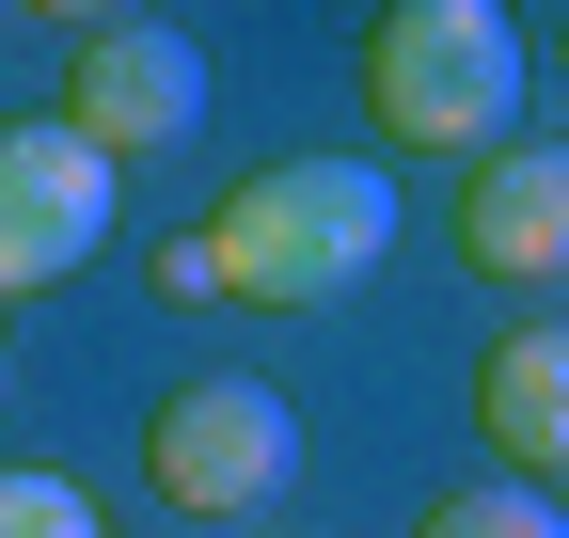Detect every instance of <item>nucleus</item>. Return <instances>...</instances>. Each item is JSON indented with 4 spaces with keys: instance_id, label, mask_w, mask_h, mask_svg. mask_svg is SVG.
I'll use <instances>...</instances> for the list:
<instances>
[{
    "instance_id": "obj_1",
    "label": "nucleus",
    "mask_w": 569,
    "mask_h": 538,
    "mask_svg": "<svg viewBox=\"0 0 569 538\" xmlns=\"http://www.w3.org/2000/svg\"><path fill=\"white\" fill-rule=\"evenodd\" d=\"M396 175L380 159H269L238 175L222 207H206V238H222V301H269V317H301V301H348L365 269L396 253Z\"/></svg>"
},
{
    "instance_id": "obj_2",
    "label": "nucleus",
    "mask_w": 569,
    "mask_h": 538,
    "mask_svg": "<svg viewBox=\"0 0 569 538\" xmlns=\"http://www.w3.org/2000/svg\"><path fill=\"white\" fill-rule=\"evenodd\" d=\"M507 96H522V32L507 0H396L365 32V111L411 159H507Z\"/></svg>"
},
{
    "instance_id": "obj_3",
    "label": "nucleus",
    "mask_w": 569,
    "mask_h": 538,
    "mask_svg": "<svg viewBox=\"0 0 569 538\" xmlns=\"http://www.w3.org/2000/svg\"><path fill=\"white\" fill-rule=\"evenodd\" d=\"M142 476H159V507H190V522H238V507H269L284 476H301V412H284L269 380H174L159 428H142Z\"/></svg>"
},
{
    "instance_id": "obj_4",
    "label": "nucleus",
    "mask_w": 569,
    "mask_h": 538,
    "mask_svg": "<svg viewBox=\"0 0 569 538\" xmlns=\"http://www.w3.org/2000/svg\"><path fill=\"white\" fill-rule=\"evenodd\" d=\"M63 127L80 143H190L206 127V48L174 17H80V48H63Z\"/></svg>"
},
{
    "instance_id": "obj_5",
    "label": "nucleus",
    "mask_w": 569,
    "mask_h": 538,
    "mask_svg": "<svg viewBox=\"0 0 569 538\" xmlns=\"http://www.w3.org/2000/svg\"><path fill=\"white\" fill-rule=\"evenodd\" d=\"M111 238V143H80L63 111H32L17 143H0V286H63V269H96Z\"/></svg>"
},
{
    "instance_id": "obj_6",
    "label": "nucleus",
    "mask_w": 569,
    "mask_h": 538,
    "mask_svg": "<svg viewBox=\"0 0 569 538\" xmlns=\"http://www.w3.org/2000/svg\"><path fill=\"white\" fill-rule=\"evenodd\" d=\"M459 253L490 286H569V143H507L459 190Z\"/></svg>"
},
{
    "instance_id": "obj_7",
    "label": "nucleus",
    "mask_w": 569,
    "mask_h": 538,
    "mask_svg": "<svg viewBox=\"0 0 569 538\" xmlns=\"http://www.w3.org/2000/svg\"><path fill=\"white\" fill-rule=\"evenodd\" d=\"M475 428H490V459H507L522 491L569 476V317H522L507 349L475 365Z\"/></svg>"
},
{
    "instance_id": "obj_8",
    "label": "nucleus",
    "mask_w": 569,
    "mask_h": 538,
    "mask_svg": "<svg viewBox=\"0 0 569 538\" xmlns=\"http://www.w3.org/2000/svg\"><path fill=\"white\" fill-rule=\"evenodd\" d=\"M411 538H569V507H553V491H522V476H490V491H443Z\"/></svg>"
},
{
    "instance_id": "obj_9",
    "label": "nucleus",
    "mask_w": 569,
    "mask_h": 538,
    "mask_svg": "<svg viewBox=\"0 0 569 538\" xmlns=\"http://www.w3.org/2000/svg\"><path fill=\"white\" fill-rule=\"evenodd\" d=\"M0 538H111V522H96L80 491H63L48 459H17V476H0Z\"/></svg>"
}]
</instances>
